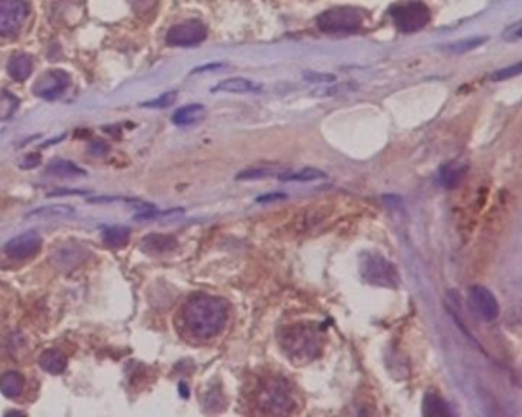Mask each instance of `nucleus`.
<instances>
[{
	"instance_id": "f03ea898",
	"label": "nucleus",
	"mask_w": 522,
	"mask_h": 417,
	"mask_svg": "<svg viewBox=\"0 0 522 417\" xmlns=\"http://www.w3.org/2000/svg\"><path fill=\"white\" fill-rule=\"evenodd\" d=\"M366 13L356 6H337L317 17V26L327 34H348L362 30Z\"/></svg>"
},
{
	"instance_id": "7c9ffc66",
	"label": "nucleus",
	"mask_w": 522,
	"mask_h": 417,
	"mask_svg": "<svg viewBox=\"0 0 522 417\" xmlns=\"http://www.w3.org/2000/svg\"><path fill=\"white\" fill-rule=\"evenodd\" d=\"M286 199V194L284 193H269V194H264L257 197V202H276V201H285Z\"/></svg>"
},
{
	"instance_id": "6ab92c4d",
	"label": "nucleus",
	"mask_w": 522,
	"mask_h": 417,
	"mask_svg": "<svg viewBox=\"0 0 522 417\" xmlns=\"http://www.w3.org/2000/svg\"><path fill=\"white\" fill-rule=\"evenodd\" d=\"M466 175V167L458 164V162H452V164H447L444 167H441L439 170V180L446 188H455L460 180Z\"/></svg>"
},
{
	"instance_id": "7ed1b4c3",
	"label": "nucleus",
	"mask_w": 522,
	"mask_h": 417,
	"mask_svg": "<svg viewBox=\"0 0 522 417\" xmlns=\"http://www.w3.org/2000/svg\"><path fill=\"white\" fill-rule=\"evenodd\" d=\"M389 14L401 32H417L430 22L429 8L421 2H403L394 5Z\"/></svg>"
},
{
	"instance_id": "9d476101",
	"label": "nucleus",
	"mask_w": 522,
	"mask_h": 417,
	"mask_svg": "<svg viewBox=\"0 0 522 417\" xmlns=\"http://www.w3.org/2000/svg\"><path fill=\"white\" fill-rule=\"evenodd\" d=\"M282 342L288 347V356L290 355L305 356V355H312V353H316L314 346H316L317 340L305 329L290 330L286 337L282 340Z\"/></svg>"
},
{
	"instance_id": "a211bd4d",
	"label": "nucleus",
	"mask_w": 522,
	"mask_h": 417,
	"mask_svg": "<svg viewBox=\"0 0 522 417\" xmlns=\"http://www.w3.org/2000/svg\"><path fill=\"white\" fill-rule=\"evenodd\" d=\"M327 175L319 168H302L299 171H285V173L279 175L277 179L284 180V182H311V180L325 179Z\"/></svg>"
},
{
	"instance_id": "2f4dec72",
	"label": "nucleus",
	"mask_w": 522,
	"mask_h": 417,
	"mask_svg": "<svg viewBox=\"0 0 522 417\" xmlns=\"http://www.w3.org/2000/svg\"><path fill=\"white\" fill-rule=\"evenodd\" d=\"M135 8H137L138 11H147L149 8L155 4V0H132Z\"/></svg>"
},
{
	"instance_id": "39448f33",
	"label": "nucleus",
	"mask_w": 522,
	"mask_h": 417,
	"mask_svg": "<svg viewBox=\"0 0 522 417\" xmlns=\"http://www.w3.org/2000/svg\"><path fill=\"white\" fill-rule=\"evenodd\" d=\"M207 28L204 23L198 20H187L178 23L169 30L166 35V43L169 46H196L205 40Z\"/></svg>"
},
{
	"instance_id": "5701e85b",
	"label": "nucleus",
	"mask_w": 522,
	"mask_h": 417,
	"mask_svg": "<svg viewBox=\"0 0 522 417\" xmlns=\"http://www.w3.org/2000/svg\"><path fill=\"white\" fill-rule=\"evenodd\" d=\"M74 214V210L68 205H56V206H43L30 213L28 216H39V217H65Z\"/></svg>"
},
{
	"instance_id": "f3484780",
	"label": "nucleus",
	"mask_w": 522,
	"mask_h": 417,
	"mask_svg": "<svg viewBox=\"0 0 522 417\" xmlns=\"http://www.w3.org/2000/svg\"><path fill=\"white\" fill-rule=\"evenodd\" d=\"M423 414L429 417H447L452 416L451 406L444 401L443 397L437 393H427L423 399Z\"/></svg>"
},
{
	"instance_id": "393cba45",
	"label": "nucleus",
	"mask_w": 522,
	"mask_h": 417,
	"mask_svg": "<svg viewBox=\"0 0 522 417\" xmlns=\"http://www.w3.org/2000/svg\"><path fill=\"white\" fill-rule=\"evenodd\" d=\"M485 39L480 37V39H466V40H461V42H456V43H452L449 44L447 49L452 51L455 54H464L467 51H472L475 48H478L480 44L484 43Z\"/></svg>"
},
{
	"instance_id": "423d86ee",
	"label": "nucleus",
	"mask_w": 522,
	"mask_h": 417,
	"mask_svg": "<svg viewBox=\"0 0 522 417\" xmlns=\"http://www.w3.org/2000/svg\"><path fill=\"white\" fill-rule=\"evenodd\" d=\"M469 303L472 309L478 313L484 321H493L499 315V303L490 289L481 285L469 287Z\"/></svg>"
},
{
	"instance_id": "412c9836",
	"label": "nucleus",
	"mask_w": 522,
	"mask_h": 417,
	"mask_svg": "<svg viewBox=\"0 0 522 417\" xmlns=\"http://www.w3.org/2000/svg\"><path fill=\"white\" fill-rule=\"evenodd\" d=\"M130 230L126 226H114L103 231V242L111 248H123L129 243Z\"/></svg>"
},
{
	"instance_id": "f257e3e1",
	"label": "nucleus",
	"mask_w": 522,
	"mask_h": 417,
	"mask_svg": "<svg viewBox=\"0 0 522 417\" xmlns=\"http://www.w3.org/2000/svg\"><path fill=\"white\" fill-rule=\"evenodd\" d=\"M229 321V303L221 297L196 294L183 309L184 329L196 340H212Z\"/></svg>"
},
{
	"instance_id": "ddd939ff",
	"label": "nucleus",
	"mask_w": 522,
	"mask_h": 417,
	"mask_svg": "<svg viewBox=\"0 0 522 417\" xmlns=\"http://www.w3.org/2000/svg\"><path fill=\"white\" fill-rule=\"evenodd\" d=\"M25 388V379L19 373V371H5L0 376V392L4 396L14 399L19 397L23 393Z\"/></svg>"
},
{
	"instance_id": "a878e982",
	"label": "nucleus",
	"mask_w": 522,
	"mask_h": 417,
	"mask_svg": "<svg viewBox=\"0 0 522 417\" xmlns=\"http://www.w3.org/2000/svg\"><path fill=\"white\" fill-rule=\"evenodd\" d=\"M273 173L267 168H250V170H244L241 171V173L236 176L238 180H250V179H262V178H268L272 176Z\"/></svg>"
},
{
	"instance_id": "cd10ccee",
	"label": "nucleus",
	"mask_w": 522,
	"mask_h": 417,
	"mask_svg": "<svg viewBox=\"0 0 522 417\" xmlns=\"http://www.w3.org/2000/svg\"><path fill=\"white\" fill-rule=\"evenodd\" d=\"M175 99H176V92H169V94H164L163 97L157 98L155 101H150V103H146V104H142V106L163 108V107H169L170 104H174Z\"/></svg>"
},
{
	"instance_id": "aec40b11",
	"label": "nucleus",
	"mask_w": 522,
	"mask_h": 417,
	"mask_svg": "<svg viewBox=\"0 0 522 417\" xmlns=\"http://www.w3.org/2000/svg\"><path fill=\"white\" fill-rule=\"evenodd\" d=\"M48 175L57 178H74V176H85V171L65 159H56L47 167Z\"/></svg>"
},
{
	"instance_id": "6e6552de",
	"label": "nucleus",
	"mask_w": 522,
	"mask_h": 417,
	"mask_svg": "<svg viewBox=\"0 0 522 417\" xmlns=\"http://www.w3.org/2000/svg\"><path fill=\"white\" fill-rule=\"evenodd\" d=\"M40 248H42L40 235L35 231H28L17 235V237L8 242L5 244V252L13 259L25 260L34 257L35 254L40 251Z\"/></svg>"
},
{
	"instance_id": "4468645a",
	"label": "nucleus",
	"mask_w": 522,
	"mask_h": 417,
	"mask_svg": "<svg viewBox=\"0 0 522 417\" xmlns=\"http://www.w3.org/2000/svg\"><path fill=\"white\" fill-rule=\"evenodd\" d=\"M40 367L47 371V373L51 375H60L63 371L66 370L68 366V359L59 350H47L42 353V356L39 359Z\"/></svg>"
},
{
	"instance_id": "4be33fe9",
	"label": "nucleus",
	"mask_w": 522,
	"mask_h": 417,
	"mask_svg": "<svg viewBox=\"0 0 522 417\" xmlns=\"http://www.w3.org/2000/svg\"><path fill=\"white\" fill-rule=\"evenodd\" d=\"M19 107V99L8 90H0V121H6Z\"/></svg>"
},
{
	"instance_id": "20e7f679",
	"label": "nucleus",
	"mask_w": 522,
	"mask_h": 417,
	"mask_svg": "<svg viewBox=\"0 0 522 417\" xmlns=\"http://www.w3.org/2000/svg\"><path fill=\"white\" fill-rule=\"evenodd\" d=\"M28 15L25 0H0V35L11 37L22 30Z\"/></svg>"
},
{
	"instance_id": "bb28decb",
	"label": "nucleus",
	"mask_w": 522,
	"mask_h": 417,
	"mask_svg": "<svg viewBox=\"0 0 522 417\" xmlns=\"http://www.w3.org/2000/svg\"><path fill=\"white\" fill-rule=\"evenodd\" d=\"M521 63H516V65H513L511 68H506V69H501V70H497L494 74H492V80L493 81H502V80H507V78H511V77H518L521 74Z\"/></svg>"
},
{
	"instance_id": "f8f14e48",
	"label": "nucleus",
	"mask_w": 522,
	"mask_h": 417,
	"mask_svg": "<svg viewBox=\"0 0 522 417\" xmlns=\"http://www.w3.org/2000/svg\"><path fill=\"white\" fill-rule=\"evenodd\" d=\"M260 86L253 83L247 78H229L221 81L219 85H216L212 92H229V94H251V92H259Z\"/></svg>"
},
{
	"instance_id": "b1692460",
	"label": "nucleus",
	"mask_w": 522,
	"mask_h": 417,
	"mask_svg": "<svg viewBox=\"0 0 522 417\" xmlns=\"http://www.w3.org/2000/svg\"><path fill=\"white\" fill-rule=\"evenodd\" d=\"M149 249H155L158 252H164L169 249H174L176 240L174 237H166V235H150L146 239Z\"/></svg>"
},
{
	"instance_id": "0eeeda50",
	"label": "nucleus",
	"mask_w": 522,
	"mask_h": 417,
	"mask_svg": "<svg viewBox=\"0 0 522 417\" xmlns=\"http://www.w3.org/2000/svg\"><path fill=\"white\" fill-rule=\"evenodd\" d=\"M71 85V78L63 70H49L47 74H43L42 78L37 80V83L34 85V94L48 99V101H52V99H57L63 92L69 87Z\"/></svg>"
},
{
	"instance_id": "dca6fc26",
	"label": "nucleus",
	"mask_w": 522,
	"mask_h": 417,
	"mask_svg": "<svg viewBox=\"0 0 522 417\" xmlns=\"http://www.w3.org/2000/svg\"><path fill=\"white\" fill-rule=\"evenodd\" d=\"M32 58L26 54H17L8 63V74L16 81H23L32 74Z\"/></svg>"
},
{
	"instance_id": "2eb2a0df",
	"label": "nucleus",
	"mask_w": 522,
	"mask_h": 417,
	"mask_svg": "<svg viewBox=\"0 0 522 417\" xmlns=\"http://www.w3.org/2000/svg\"><path fill=\"white\" fill-rule=\"evenodd\" d=\"M205 116V107L202 104H188L174 113L172 121L175 125H192L200 123Z\"/></svg>"
},
{
	"instance_id": "c756f323",
	"label": "nucleus",
	"mask_w": 522,
	"mask_h": 417,
	"mask_svg": "<svg viewBox=\"0 0 522 417\" xmlns=\"http://www.w3.org/2000/svg\"><path fill=\"white\" fill-rule=\"evenodd\" d=\"M305 78H307L308 81H314V83H328V81H334L336 77L331 75V74H317V72H314V74H305Z\"/></svg>"
},
{
	"instance_id": "c85d7f7f",
	"label": "nucleus",
	"mask_w": 522,
	"mask_h": 417,
	"mask_svg": "<svg viewBox=\"0 0 522 417\" xmlns=\"http://www.w3.org/2000/svg\"><path fill=\"white\" fill-rule=\"evenodd\" d=\"M502 37L506 42H518L521 39V22H516L515 25L509 26V28L504 31Z\"/></svg>"
},
{
	"instance_id": "1a4fd4ad",
	"label": "nucleus",
	"mask_w": 522,
	"mask_h": 417,
	"mask_svg": "<svg viewBox=\"0 0 522 417\" xmlns=\"http://www.w3.org/2000/svg\"><path fill=\"white\" fill-rule=\"evenodd\" d=\"M362 275L371 283H382L384 286H388L391 282L399 283V277L395 274V269L388 261L377 256L366 259L365 266L362 269Z\"/></svg>"
},
{
	"instance_id": "9b49d317",
	"label": "nucleus",
	"mask_w": 522,
	"mask_h": 417,
	"mask_svg": "<svg viewBox=\"0 0 522 417\" xmlns=\"http://www.w3.org/2000/svg\"><path fill=\"white\" fill-rule=\"evenodd\" d=\"M264 411L269 414H288L293 411V401L290 394L286 393V390L281 388L279 385H272V388L265 392V401H264Z\"/></svg>"
}]
</instances>
